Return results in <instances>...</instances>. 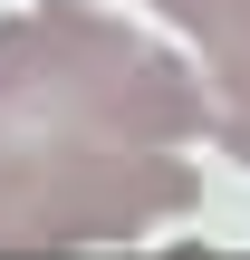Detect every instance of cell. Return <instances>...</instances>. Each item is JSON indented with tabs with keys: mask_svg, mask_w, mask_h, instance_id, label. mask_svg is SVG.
<instances>
[{
	"mask_svg": "<svg viewBox=\"0 0 250 260\" xmlns=\"http://www.w3.org/2000/svg\"><path fill=\"white\" fill-rule=\"evenodd\" d=\"M212 58H222V77H212L222 116H250V39H231V48H212Z\"/></svg>",
	"mask_w": 250,
	"mask_h": 260,
	"instance_id": "6da1fadb",
	"label": "cell"
},
{
	"mask_svg": "<svg viewBox=\"0 0 250 260\" xmlns=\"http://www.w3.org/2000/svg\"><path fill=\"white\" fill-rule=\"evenodd\" d=\"M222 145H231V154L250 164V116H222Z\"/></svg>",
	"mask_w": 250,
	"mask_h": 260,
	"instance_id": "7a4b0ae2",
	"label": "cell"
}]
</instances>
